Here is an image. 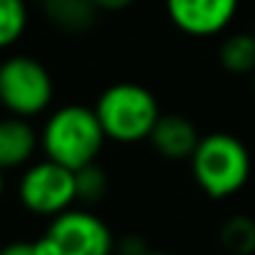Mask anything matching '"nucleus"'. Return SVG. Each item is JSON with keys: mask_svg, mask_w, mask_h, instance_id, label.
<instances>
[{"mask_svg": "<svg viewBox=\"0 0 255 255\" xmlns=\"http://www.w3.org/2000/svg\"><path fill=\"white\" fill-rule=\"evenodd\" d=\"M108 138L93 108L88 105H60L48 115L40 130V148L48 160H55L70 170H80L98 163Z\"/></svg>", "mask_w": 255, "mask_h": 255, "instance_id": "nucleus-1", "label": "nucleus"}, {"mask_svg": "<svg viewBox=\"0 0 255 255\" xmlns=\"http://www.w3.org/2000/svg\"><path fill=\"white\" fill-rule=\"evenodd\" d=\"M103 133L110 143L135 145L150 138L153 128L160 120L158 98L140 83H113L108 85L93 105Z\"/></svg>", "mask_w": 255, "mask_h": 255, "instance_id": "nucleus-2", "label": "nucleus"}, {"mask_svg": "<svg viewBox=\"0 0 255 255\" xmlns=\"http://www.w3.org/2000/svg\"><path fill=\"white\" fill-rule=\"evenodd\" d=\"M188 163L195 185L213 200H225L240 193L253 170L245 143L233 133L203 135Z\"/></svg>", "mask_w": 255, "mask_h": 255, "instance_id": "nucleus-3", "label": "nucleus"}, {"mask_svg": "<svg viewBox=\"0 0 255 255\" xmlns=\"http://www.w3.org/2000/svg\"><path fill=\"white\" fill-rule=\"evenodd\" d=\"M55 98L50 70L33 55L15 53L0 63V108L8 115L38 118Z\"/></svg>", "mask_w": 255, "mask_h": 255, "instance_id": "nucleus-4", "label": "nucleus"}, {"mask_svg": "<svg viewBox=\"0 0 255 255\" xmlns=\"http://www.w3.org/2000/svg\"><path fill=\"white\" fill-rule=\"evenodd\" d=\"M18 200L33 215L58 218L78 203L75 170L48 158L30 163L18 180Z\"/></svg>", "mask_w": 255, "mask_h": 255, "instance_id": "nucleus-5", "label": "nucleus"}, {"mask_svg": "<svg viewBox=\"0 0 255 255\" xmlns=\"http://www.w3.org/2000/svg\"><path fill=\"white\" fill-rule=\"evenodd\" d=\"M48 235L63 255H113L115 238L108 223L88 208H70L50 220Z\"/></svg>", "mask_w": 255, "mask_h": 255, "instance_id": "nucleus-6", "label": "nucleus"}, {"mask_svg": "<svg viewBox=\"0 0 255 255\" xmlns=\"http://www.w3.org/2000/svg\"><path fill=\"white\" fill-rule=\"evenodd\" d=\"M240 0H165V15L188 38H218L233 25Z\"/></svg>", "mask_w": 255, "mask_h": 255, "instance_id": "nucleus-7", "label": "nucleus"}, {"mask_svg": "<svg viewBox=\"0 0 255 255\" xmlns=\"http://www.w3.org/2000/svg\"><path fill=\"white\" fill-rule=\"evenodd\" d=\"M40 148V133L28 118L3 115L0 118V170L28 168Z\"/></svg>", "mask_w": 255, "mask_h": 255, "instance_id": "nucleus-8", "label": "nucleus"}, {"mask_svg": "<svg viewBox=\"0 0 255 255\" xmlns=\"http://www.w3.org/2000/svg\"><path fill=\"white\" fill-rule=\"evenodd\" d=\"M200 138L203 135L198 133V128L190 118L178 115V113H168V115H160L148 143L165 160H190Z\"/></svg>", "mask_w": 255, "mask_h": 255, "instance_id": "nucleus-9", "label": "nucleus"}, {"mask_svg": "<svg viewBox=\"0 0 255 255\" xmlns=\"http://www.w3.org/2000/svg\"><path fill=\"white\" fill-rule=\"evenodd\" d=\"M48 23L63 33H83L98 20V10L90 0H43Z\"/></svg>", "mask_w": 255, "mask_h": 255, "instance_id": "nucleus-10", "label": "nucleus"}, {"mask_svg": "<svg viewBox=\"0 0 255 255\" xmlns=\"http://www.w3.org/2000/svg\"><path fill=\"white\" fill-rule=\"evenodd\" d=\"M218 60L223 70L233 75H253L255 73V35L253 30L228 33L218 48Z\"/></svg>", "mask_w": 255, "mask_h": 255, "instance_id": "nucleus-11", "label": "nucleus"}, {"mask_svg": "<svg viewBox=\"0 0 255 255\" xmlns=\"http://www.w3.org/2000/svg\"><path fill=\"white\" fill-rule=\"evenodd\" d=\"M30 23V0H0V53L18 45Z\"/></svg>", "mask_w": 255, "mask_h": 255, "instance_id": "nucleus-12", "label": "nucleus"}, {"mask_svg": "<svg viewBox=\"0 0 255 255\" xmlns=\"http://www.w3.org/2000/svg\"><path fill=\"white\" fill-rule=\"evenodd\" d=\"M218 240L230 255H253L255 253V220L250 215H230L220 230Z\"/></svg>", "mask_w": 255, "mask_h": 255, "instance_id": "nucleus-13", "label": "nucleus"}, {"mask_svg": "<svg viewBox=\"0 0 255 255\" xmlns=\"http://www.w3.org/2000/svg\"><path fill=\"white\" fill-rule=\"evenodd\" d=\"M75 188H78V203L95 205L108 193V175L98 163H90V165L75 170Z\"/></svg>", "mask_w": 255, "mask_h": 255, "instance_id": "nucleus-14", "label": "nucleus"}, {"mask_svg": "<svg viewBox=\"0 0 255 255\" xmlns=\"http://www.w3.org/2000/svg\"><path fill=\"white\" fill-rule=\"evenodd\" d=\"M118 250H120V255H145V253H148L145 243H143L138 235H128V238H123V240L118 243Z\"/></svg>", "mask_w": 255, "mask_h": 255, "instance_id": "nucleus-15", "label": "nucleus"}, {"mask_svg": "<svg viewBox=\"0 0 255 255\" xmlns=\"http://www.w3.org/2000/svg\"><path fill=\"white\" fill-rule=\"evenodd\" d=\"M90 3L98 13H120L130 8L135 0H90Z\"/></svg>", "mask_w": 255, "mask_h": 255, "instance_id": "nucleus-16", "label": "nucleus"}, {"mask_svg": "<svg viewBox=\"0 0 255 255\" xmlns=\"http://www.w3.org/2000/svg\"><path fill=\"white\" fill-rule=\"evenodd\" d=\"M33 250H35V255H63V253H60V245H58L48 233L33 243Z\"/></svg>", "mask_w": 255, "mask_h": 255, "instance_id": "nucleus-17", "label": "nucleus"}, {"mask_svg": "<svg viewBox=\"0 0 255 255\" xmlns=\"http://www.w3.org/2000/svg\"><path fill=\"white\" fill-rule=\"evenodd\" d=\"M0 255H35V250H33V243L15 240V243H8L0 248Z\"/></svg>", "mask_w": 255, "mask_h": 255, "instance_id": "nucleus-18", "label": "nucleus"}, {"mask_svg": "<svg viewBox=\"0 0 255 255\" xmlns=\"http://www.w3.org/2000/svg\"><path fill=\"white\" fill-rule=\"evenodd\" d=\"M5 190H8V178H5V170H0V200H3Z\"/></svg>", "mask_w": 255, "mask_h": 255, "instance_id": "nucleus-19", "label": "nucleus"}, {"mask_svg": "<svg viewBox=\"0 0 255 255\" xmlns=\"http://www.w3.org/2000/svg\"><path fill=\"white\" fill-rule=\"evenodd\" d=\"M145 255H173V253H163V250H148Z\"/></svg>", "mask_w": 255, "mask_h": 255, "instance_id": "nucleus-20", "label": "nucleus"}, {"mask_svg": "<svg viewBox=\"0 0 255 255\" xmlns=\"http://www.w3.org/2000/svg\"><path fill=\"white\" fill-rule=\"evenodd\" d=\"M253 93H255V73H253Z\"/></svg>", "mask_w": 255, "mask_h": 255, "instance_id": "nucleus-21", "label": "nucleus"}, {"mask_svg": "<svg viewBox=\"0 0 255 255\" xmlns=\"http://www.w3.org/2000/svg\"><path fill=\"white\" fill-rule=\"evenodd\" d=\"M30 3H43V0H30Z\"/></svg>", "mask_w": 255, "mask_h": 255, "instance_id": "nucleus-22", "label": "nucleus"}, {"mask_svg": "<svg viewBox=\"0 0 255 255\" xmlns=\"http://www.w3.org/2000/svg\"><path fill=\"white\" fill-rule=\"evenodd\" d=\"M253 35H255V23H253Z\"/></svg>", "mask_w": 255, "mask_h": 255, "instance_id": "nucleus-23", "label": "nucleus"}]
</instances>
